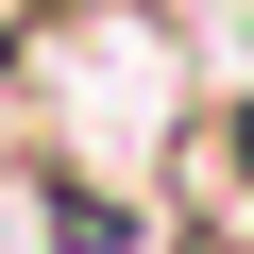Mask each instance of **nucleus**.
<instances>
[{"label":"nucleus","mask_w":254,"mask_h":254,"mask_svg":"<svg viewBox=\"0 0 254 254\" xmlns=\"http://www.w3.org/2000/svg\"><path fill=\"white\" fill-rule=\"evenodd\" d=\"M17 102H34V153L68 187H170V153L203 136L170 0H51V17H17Z\"/></svg>","instance_id":"obj_1"},{"label":"nucleus","mask_w":254,"mask_h":254,"mask_svg":"<svg viewBox=\"0 0 254 254\" xmlns=\"http://www.w3.org/2000/svg\"><path fill=\"white\" fill-rule=\"evenodd\" d=\"M0 254H153L136 187H68L51 153H0Z\"/></svg>","instance_id":"obj_2"},{"label":"nucleus","mask_w":254,"mask_h":254,"mask_svg":"<svg viewBox=\"0 0 254 254\" xmlns=\"http://www.w3.org/2000/svg\"><path fill=\"white\" fill-rule=\"evenodd\" d=\"M17 17H51V0H17Z\"/></svg>","instance_id":"obj_3"}]
</instances>
